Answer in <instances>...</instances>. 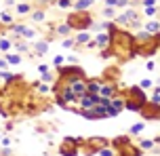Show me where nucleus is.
I'll return each instance as SVG.
<instances>
[{
    "instance_id": "f257e3e1",
    "label": "nucleus",
    "mask_w": 160,
    "mask_h": 156,
    "mask_svg": "<svg viewBox=\"0 0 160 156\" xmlns=\"http://www.w3.org/2000/svg\"><path fill=\"white\" fill-rule=\"evenodd\" d=\"M108 49L112 51V57H118L120 61H128V59L135 57V36L124 30V28H118L114 25L110 30V47Z\"/></svg>"
},
{
    "instance_id": "473e14b6",
    "label": "nucleus",
    "mask_w": 160,
    "mask_h": 156,
    "mask_svg": "<svg viewBox=\"0 0 160 156\" xmlns=\"http://www.w3.org/2000/svg\"><path fill=\"white\" fill-rule=\"evenodd\" d=\"M154 68H156V63H154V61H148V63H145V70H148V72H152Z\"/></svg>"
},
{
    "instance_id": "c85d7f7f",
    "label": "nucleus",
    "mask_w": 160,
    "mask_h": 156,
    "mask_svg": "<svg viewBox=\"0 0 160 156\" xmlns=\"http://www.w3.org/2000/svg\"><path fill=\"white\" fill-rule=\"evenodd\" d=\"M103 15H105V17H114V15H116L114 7H105V8H103Z\"/></svg>"
},
{
    "instance_id": "e433bc0d",
    "label": "nucleus",
    "mask_w": 160,
    "mask_h": 156,
    "mask_svg": "<svg viewBox=\"0 0 160 156\" xmlns=\"http://www.w3.org/2000/svg\"><path fill=\"white\" fill-rule=\"evenodd\" d=\"M0 139H2V135H0Z\"/></svg>"
},
{
    "instance_id": "ddd939ff",
    "label": "nucleus",
    "mask_w": 160,
    "mask_h": 156,
    "mask_svg": "<svg viewBox=\"0 0 160 156\" xmlns=\"http://www.w3.org/2000/svg\"><path fill=\"white\" fill-rule=\"evenodd\" d=\"M143 28H145V32H148V34H158L160 32V21L152 19V21H148Z\"/></svg>"
},
{
    "instance_id": "f03ea898",
    "label": "nucleus",
    "mask_w": 160,
    "mask_h": 156,
    "mask_svg": "<svg viewBox=\"0 0 160 156\" xmlns=\"http://www.w3.org/2000/svg\"><path fill=\"white\" fill-rule=\"evenodd\" d=\"M160 49V32L158 34H148V32H139L135 36V57H152L154 53Z\"/></svg>"
},
{
    "instance_id": "6e6552de",
    "label": "nucleus",
    "mask_w": 160,
    "mask_h": 156,
    "mask_svg": "<svg viewBox=\"0 0 160 156\" xmlns=\"http://www.w3.org/2000/svg\"><path fill=\"white\" fill-rule=\"evenodd\" d=\"M68 84H70V91L74 93L76 99H80L87 93V76H84V78H76V80H70Z\"/></svg>"
},
{
    "instance_id": "f704fd0d",
    "label": "nucleus",
    "mask_w": 160,
    "mask_h": 156,
    "mask_svg": "<svg viewBox=\"0 0 160 156\" xmlns=\"http://www.w3.org/2000/svg\"><path fill=\"white\" fill-rule=\"evenodd\" d=\"M0 143H2V146H8V143H11V139H8V137H2V139H0Z\"/></svg>"
},
{
    "instance_id": "a878e982",
    "label": "nucleus",
    "mask_w": 160,
    "mask_h": 156,
    "mask_svg": "<svg viewBox=\"0 0 160 156\" xmlns=\"http://www.w3.org/2000/svg\"><path fill=\"white\" fill-rule=\"evenodd\" d=\"M139 87H141V89H152V87H154V82L152 80H150V78H143V80H141V84H139Z\"/></svg>"
},
{
    "instance_id": "9d476101",
    "label": "nucleus",
    "mask_w": 160,
    "mask_h": 156,
    "mask_svg": "<svg viewBox=\"0 0 160 156\" xmlns=\"http://www.w3.org/2000/svg\"><path fill=\"white\" fill-rule=\"evenodd\" d=\"M101 80H108V82H118L120 80V68L118 66H110L103 70V76Z\"/></svg>"
},
{
    "instance_id": "4be33fe9",
    "label": "nucleus",
    "mask_w": 160,
    "mask_h": 156,
    "mask_svg": "<svg viewBox=\"0 0 160 156\" xmlns=\"http://www.w3.org/2000/svg\"><path fill=\"white\" fill-rule=\"evenodd\" d=\"M32 21H36V23L44 21V11H34L32 13Z\"/></svg>"
},
{
    "instance_id": "1a4fd4ad",
    "label": "nucleus",
    "mask_w": 160,
    "mask_h": 156,
    "mask_svg": "<svg viewBox=\"0 0 160 156\" xmlns=\"http://www.w3.org/2000/svg\"><path fill=\"white\" fill-rule=\"evenodd\" d=\"M118 93V82H108V80H101V89H99V97H108L112 99L114 95Z\"/></svg>"
},
{
    "instance_id": "a211bd4d",
    "label": "nucleus",
    "mask_w": 160,
    "mask_h": 156,
    "mask_svg": "<svg viewBox=\"0 0 160 156\" xmlns=\"http://www.w3.org/2000/svg\"><path fill=\"white\" fill-rule=\"evenodd\" d=\"M97 156H116V152H114L112 146H103V148L97 152Z\"/></svg>"
},
{
    "instance_id": "2eb2a0df",
    "label": "nucleus",
    "mask_w": 160,
    "mask_h": 156,
    "mask_svg": "<svg viewBox=\"0 0 160 156\" xmlns=\"http://www.w3.org/2000/svg\"><path fill=\"white\" fill-rule=\"evenodd\" d=\"M95 0H76V11H88Z\"/></svg>"
},
{
    "instance_id": "7ed1b4c3",
    "label": "nucleus",
    "mask_w": 160,
    "mask_h": 156,
    "mask_svg": "<svg viewBox=\"0 0 160 156\" xmlns=\"http://www.w3.org/2000/svg\"><path fill=\"white\" fill-rule=\"evenodd\" d=\"M122 97H124V108L131 112H139L148 101V95L141 87H128L122 91Z\"/></svg>"
},
{
    "instance_id": "0eeeda50",
    "label": "nucleus",
    "mask_w": 160,
    "mask_h": 156,
    "mask_svg": "<svg viewBox=\"0 0 160 156\" xmlns=\"http://www.w3.org/2000/svg\"><path fill=\"white\" fill-rule=\"evenodd\" d=\"M139 114L143 116V120H160V103L148 99L145 106L139 110Z\"/></svg>"
},
{
    "instance_id": "6ab92c4d",
    "label": "nucleus",
    "mask_w": 160,
    "mask_h": 156,
    "mask_svg": "<svg viewBox=\"0 0 160 156\" xmlns=\"http://www.w3.org/2000/svg\"><path fill=\"white\" fill-rule=\"evenodd\" d=\"M143 129H145V123H135L133 127H131V131H128V133H131V135H139Z\"/></svg>"
},
{
    "instance_id": "c756f323",
    "label": "nucleus",
    "mask_w": 160,
    "mask_h": 156,
    "mask_svg": "<svg viewBox=\"0 0 160 156\" xmlns=\"http://www.w3.org/2000/svg\"><path fill=\"white\" fill-rule=\"evenodd\" d=\"M63 61H65V57H63V55H57V57L53 59V63H55L57 68H59V66H63Z\"/></svg>"
},
{
    "instance_id": "b1692460",
    "label": "nucleus",
    "mask_w": 160,
    "mask_h": 156,
    "mask_svg": "<svg viewBox=\"0 0 160 156\" xmlns=\"http://www.w3.org/2000/svg\"><path fill=\"white\" fill-rule=\"evenodd\" d=\"M61 47H63V49H74V47H76V40H72V38H65V40L61 42Z\"/></svg>"
},
{
    "instance_id": "412c9836",
    "label": "nucleus",
    "mask_w": 160,
    "mask_h": 156,
    "mask_svg": "<svg viewBox=\"0 0 160 156\" xmlns=\"http://www.w3.org/2000/svg\"><path fill=\"white\" fill-rule=\"evenodd\" d=\"M70 32H72V28H70L68 23H61L59 28H57V34H61V36H68Z\"/></svg>"
},
{
    "instance_id": "9b49d317",
    "label": "nucleus",
    "mask_w": 160,
    "mask_h": 156,
    "mask_svg": "<svg viewBox=\"0 0 160 156\" xmlns=\"http://www.w3.org/2000/svg\"><path fill=\"white\" fill-rule=\"evenodd\" d=\"M93 42H95V47L99 51H101V49H108V47H110V32H99L95 36V40H93Z\"/></svg>"
},
{
    "instance_id": "72a5a7b5",
    "label": "nucleus",
    "mask_w": 160,
    "mask_h": 156,
    "mask_svg": "<svg viewBox=\"0 0 160 156\" xmlns=\"http://www.w3.org/2000/svg\"><path fill=\"white\" fill-rule=\"evenodd\" d=\"M8 68V61L7 59H0V70H7Z\"/></svg>"
},
{
    "instance_id": "7c9ffc66",
    "label": "nucleus",
    "mask_w": 160,
    "mask_h": 156,
    "mask_svg": "<svg viewBox=\"0 0 160 156\" xmlns=\"http://www.w3.org/2000/svg\"><path fill=\"white\" fill-rule=\"evenodd\" d=\"M57 4H59V7H61V8H68V7H70V4H72V0H59Z\"/></svg>"
},
{
    "instance_id": "f3484780",
    "label": "nucleus",
    "mask_w": 160,
    "mask_h": 156,
    "mask_svg": "<svg viewBox=\"0 0 160 156\" xmlns=\"http://www.w3.org/2000/svg\"><path fill=\"white\" fill-rule=\"evenodd\" d=\"M7 61L11 63V66H17V63H21V55H19V53H8Z\"/></svg>"
},
{
    "instance_id": "dca6fc26",
    "label": "nucleus",
    "mask_w": 160,
    "mask_h": 156,
    "mask_svg": "<svg viewBox=\"0 0 160 156\" xmlns=\"http://www.w3.org/2000/svg\"><path fill=\"white\" fill-rule=\"evenodd\" d=\"M139 148L141 150H154L156 148V141L154 139H141L139 141Z\"/></svg>"
},
{
    "instance_id": "4468645a",
    "label": "nucleus",
    "mask_w": 160,
    "mask_h": 156,
    "mask_svg": "<svg viewBox=\"0 0 160 156\" xmlns=\"http://www.w3.org/2000/svg\"><path fill=\"white\" fill-rule=\"evenodd\" d=\"M74 40H76V44H87V42L91 40V34H88V30H82V32H78V36H76Z\"/></svg>"
},
{
    "instance_id": "cd10ccee",
    "label": "nucleus",
    "mask_w": 160,
    "mask_h": 156,
    "mask_svg": "<svg viewBox=\"0 0 160 156\" xmlns=\"http://www.w3.org/2000/svg\"><path fill=\"white\" fill-rule=\"evenodd\" d=\"M55 80V76L51 74V72H44V74H42V82H53Z\"/></svg>"
},
{
    "instance_id": "bb28decb",
    "label": "nucleus",
    "mask_w": 160,
    "mask_h": 156,
    "mask_svg": "<svg viewBox=\"0 0 160 156\" xmlns=\"http://www.w3.org/2000/svg\"><path fill=\"white\" fill-rule=\"evenodd\" d=\"M150 101H156V103H160V87H156L154 89V95H152V99Z\"/></svg>"
},
{
    "instance_id": "f8f14e48",
    "label": "nucleus",
    "mask_w": 160,
    "mask_h": 156,
    "mask_svg": "<svg viewBox=\"0 0 160 156\" xmlns=\"http://www.w3.org/2000/svg\"><path fill=\"white\" fill-rule=\"evenodd\" d=\"M34 51H36L38 55H44L48 51V40H36L34 42Z\"/></svg>"
},
{
    "instance_id": "393cba45",
    "label": "nucleus",
    "mask_w": 160,
    "mask_h": 156,
    "mask_svg": "<svg viewBox=\"0 0 160 156\" xmlns=\"http://www.w3.org/2000/svg\"><path fill=\"white\" fill-rule=\"evenodd\" d=\"M143 13L148 17H154L156 13H158V8H156V7H143Z\"/></svg>"
},
{
    "instance_id": "c9c22d12",
    "label": "nucleus",
    "mask_w": 160,
    "mask_h": 156,
    "mask_svg": "<svg viewBox=\"0 0 160 156\" xmlns=\"http://www.w3.org/2000/svg\"><path fill=\"white\" fill-rule=\"evenodd\" d=\"M38 70H40V74H44V72H48V66H40Z\"/></svg>"
},
{
    "instance_id": "39448f33",
    "label": "nucleus",
    "mask_w": 160,
    "mask_h": 156,
    "mask_svg": "<svg viewBox=\"0 0 160 156\" xmlns=\"http://www.w3.org/2000/svg\"><path fill=\"white\" fill-rule=\"evenodd\" d=\"M65 23L70 25L72 30L82 32V30H88V28H91L93 17H91V13H88V11H74V13H70V15H68V21H65Z\"/></svg>"
},
{
    "instance_id": "2f4dec72",
    "label": "nucleus",
    "mask_w": 160,
    "mask_h": 156,
    "mask_svg": "<svg viewBox=\"0 0 160 156\" xmlns=\"http://www.w3.org/2000/svg\"><path fill=\"white\" fill-rule=\"evenodd\" d=\"M0 19H2V21H4V23H11V21H13V19H11V15H8V13H2V15H0Z\"/></svg>"
},
{
    "instance_id": "423d86ee",
    "label": "nucleus",
    "mask_w": 160,
    "mask_h": 156,
    "mask_svg": "<svg viewBox=\"0 0 160 156\" xmlns=\"http://www.w3.org/2000/svg\"><path fill=\"white\" fill-rule=\"evenodd\" d=\"M80 141L82 139H74V137H65L59 146V154L61 156H78L80 154Z\"/></svg>"
},
{
    "instance_id": "5701e85b",
    "label": "nucleus",
    "mask_w": 160,
    "mask_h": 156,
    "mask_svg": "<svg viewBox=\"0 0 160 156\" xmlns=\"http://www.w3.org/2000/svg\"><path fill=\"white\" fill-rule=\"evenodd\" d=\"M13 47V40H7V38H0V51H8Z\"/></svg>"
},
{
    "instance_id": "aec40b11",
    "label": "nucleus",
    "mask_w": 160,
    "mask_h": 156,
    "mask_svg": "<svg viewBox=\"0 0 160 156\" xmlns=\"http://www.w3.org/2000/svg\"><path fill=\"white\" fill-rule=\"evenodd\" d=\"M32 11V7L28 4V2H21V4H17V13L19 15H25V13H30Z\"/></svg>"
},
{
    "instance_id": "20e7f679",
    "label": "nucleus",
    "mask_w": 160,
    "mask_h": 156,
    "mask_svg": "<svg viewBox=\"0 0 160 156\" xmlns=\"http://www.w3.org/2000/svg\"><path fill=\"white\" fill-rule=\"evenodd\" d=\"M110 146L114 148L116 156H143V150L135 146L128 135H118V137H114L110 141Z\"/></svg>"
}]
</instances>
